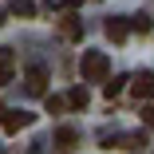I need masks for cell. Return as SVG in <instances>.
Listing matches in <instances>:
<instances>
[{
  "label": "cell",
  "mask_w": 154,
  "mask_h": 154,
  "mask_svg": "<svg viewBox=\"0 0 154 154\" xmlns=\"http://www.w3.org/2000/svg\"><path fill=\"white\" fill-rule=\"evenodd\" d=\"M67 107H75V111L87 107V87H71V91H67Z\"/></svg>",
  "instance_id": "8"
},
{
  "label": "cell",
  "mask_w": 154,
  "mask_h": 154,
  "mask_svg": "<svg viewBox=\"0 0 154 154\" xmlns=\"http://www.w3.org/2000/svg\"><path fill=\"white\" fill-rule=\"evenodd\" d=\"M122 83H127L122 75H119V79H111V83H103V95H107V99H115L119 91H122Z\"/></svg>",
  "instance_id": "10"
},
{
  "label": "cell",
  "mask_w": 154,
  "mask_h": 154,
  "mask_svg": "<svg viewBox=\"0 0 154 154\" xmlns=\"http://www.w3.org/2000/svg\"><path fill=\"white\" fill-rule=\"evenodd\" d=\"M12 71H16V55H12V48H0V87L12 83Z\"/></svg>",
  "instance_id": "5"
},
{
  "label": "cell",
  "mask_w": 154,
  "mask_h": 154,
  "mask_svg": "<svg viewBox=\"0 0 154 154\" xmlns=\"http://www.w3.org/2000/svg\"><path fill=\"white\" fill-rule=\"evenodd\" d=\"M28 95H44V91H48V71L44 67H28Z\"/></svg>",
  "instance_id": "4"
},
{
  "label": "cell",
  "mask_w": 154,
  "mask_h": 154,
  "mask_svg": "<svg viewBox=\"0 0 154 154\" xmlns=\"http://www.w3.org/2000/svg\"><path fill=\"white\" fill-rule=\"evenodd\" d=\"M79 75H83V83H107V75H111V59H107V51H83V59H79Z\"/></svg>",
  "instance_id": "1"
},
{
  "label": "cell",
  "mask_w": 154,
  "mask_h": 154,
  "mask_svg": "<svg viewBox=\"0 0 154 154\" xmlns=\"http://www.w3.org/2000/svg\"><path fill=\"white\" fill-rule=\"evenodd\" d=\"M12 16H36V4H32V0H12Z\"/></svg>",
  "instance_id": "9"
},
{
  "label": "cell",
  "mask_w": 154,
  "mask_h": 154,
  "mask_svg": "<svg viewBox=\"0 0 154 154\" xmlns=\"http://www.w3.org/2000/svg\"><path fill=\"white\" fill-rule=\"evenodd\" d=\"M142 122H146V127L154 131V107H146V111H142Z\"/></svg>",
  "instance_id": "14"
},
{
  "label": "cell",
  "mask_w": 154,
  "mask_h": 154,
  "mask_svg": "<svg viewBox=\"0 0 154 154\" xmlns=\"http://www.w3.org/2000/svg\"><path fill=\"white\" fill-rule=\"evenodd\" d=\"M103 32H107V40H115V44H119V40H127L131 28H127V20H119V16H115V20H107V24H103Z\"/></svg>",
  "instance_id": "7"
},
{
  "label": "cell",
  "mask_w": 154,
  "mask_h": 154,
  "mask_svg": "<svg viewBox=\"0 0 154 154\" xmlns=\"http://www.w3.org/2000/svg\"><path fill=\"white\" fill-rule=\"evenodd\" d=\"M75 142H79V134H75L71 127H63V131L55 134V150H59V154H71V150H75Z\"/></svg>",
  "instance_id": "6"
},
{
  "label": "cell",
  "mask_w": 154,
  "mask_h": 154,
  "mask_svg": "<svg viewBox=\"0 0 154 154\" xmlns=\"http://www.w3.org/2000/svg\"><path fill=\"white\" fill-rule=\"evenodd\" d=\"M131 95H134V99H142V103H146V99H154V71H138V75L131 79Z\"/></svg>",
  "instance_id": "3"
},
{
  "label": "cell",
  "mask_w": 154,
  "mask_h": 154,
  "mask_svg": "<svg viewBox=\"0 0 154 154\" xmlns=\"http://www.w3.org/2000/svg\"><path fill=\"white\" fill-rule=\"evenodd\" d=\"M48 111H67V99H59V95H48Z\"/></svg>",
  "instance_id": "12"
},
{
  "label": "cell",
  "mask_w": 154,
  "mask_h": 154,
  "mask_svg": "<svg viewBox=\"0 0 154 154\" xmlns=\"http://www.w3.org/2000/svg\"><path fill=\"white\" fill-rule=\"evenodd\" d=\"M32 119H36V115H28V111L4 107V111H0V131H4V134H16V131H24V127H32Z\"/></svg>",
  "instance_id": "2"
},
{
  "label": "cell",
  "mask_w": 154,
  "mask_h": 154,
  "mask_svg": "<svg viewBox=\"0 0 154 154\" xmlns=\"http://www.w3.org/2000/svg\"><path fill=\"white\" fill-rule=\"evenodd\" d=\"M63 36H67V40H75V36H79V24H75V20H71V16H67V20H63Z\"/></svg>",
  "instance_id": "11"
},
{
  "label": "cell",
  "mask_w": 154,
  "mask_h": 154,
  "mask_svg": "<svg viewBox=\"0 0 154 154\" xmlns=\"http://www.w3.org/2000/svg\"><path fill=\"white\" fill-rule=\"evenodd\" d=\"M134 28H138V32H150L154 24H150V16H134Z\"/></svg>",
  "instance_id": "13"
}]
</instances>
